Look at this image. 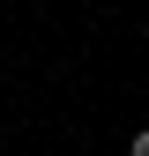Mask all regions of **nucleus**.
Segmentation results:
<instances>
[{
	"label": "nucleus",
	"instance_id": "1",
	"mask_svg": "<svg viewBox=\"0 0 149 156\" xmlns=\"http://www.w3.org/2000/svg\"><path fill=\"white\" fill-rule=\"evenodd\" d=\"M127 156H149V126H134V141H127Z\"/></svg>",
	"mask_w": 149,
	"mask_h": 156
}]
</instances>
